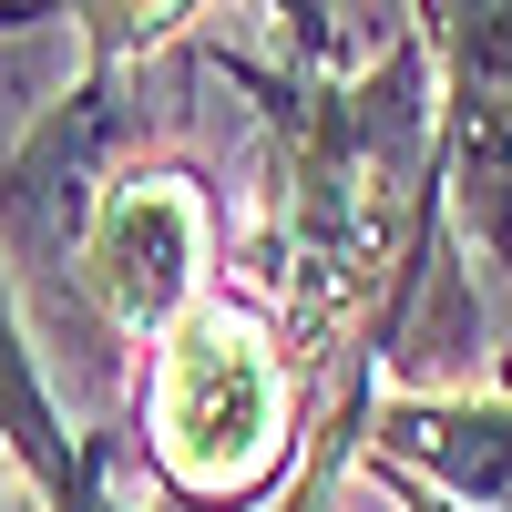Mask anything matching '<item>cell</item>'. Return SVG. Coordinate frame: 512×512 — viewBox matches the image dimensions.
<instances>
[{"label": "cell", "mask_w": 512, "mask_h": 512, "mask_svg": "<svg viewBox=\"0 0 512 512\" xmlns=\"http://www.w3.org/2000/svg\"><path fill=\"white\" fill-rule=\"evenodd\" d=\"M123 431L144 451V482L185 512H256L277 502L287 472L308 461V379H297L287 338L246 297H205L195 318H175L134 369V410Z\"/></svg>", "instance_id": "1"}, {"label": "cell", "mask_w": 512, "mask_h": 512, "mask_svg": "<svg viewBox=\"0 0 512 512\" xmlns=\"http://www.w3.org/2000/svg\"><path fill=\"white\" fill-rule=\"evenodd\" d=\"M216 246H226V216L205 195V175L134 154L103 185L93 226H82V308H93V328L144 369L154 338L216 297Z\"/></svg>", "instance_id": "2"}, {"label": "cell", "mask_w": 512, "mask_h": 512, "mask_svg": "<svg viewBox=\"0 0 512 512\" xmlns=\"http://www.w3.org/2000/svg\"><path fill=\"white\" fill-rule=\"evenodd\" d=\"M441 103V216L512 287V0H410Z\"/></svg>", "instance_id": "3"}, {"label": "cell", "mask_w": 512, "mask_h": 512, "mask_svg": "<svg viewBox=\"0 0 512 512\" xmlns=\"http://www.w3.org/2000/svg\"><path fill=\"white\" fill-rule=\"evenodd\" d=\"M359 472H410L461 512H512V369H492V390H379Z\"/></svg>", "instance_id": "4"}, {"label": "cell", "mask_w": 512, "mask_h": 512, "mask_svg": "<svg viewBox=\"0 0 512 512\" xmlns=\"http://www.w3.org/2000/svg\"><path fill=\"white\" fill-rule=\"evenodd\" d=\"M216 11V0H72V41L93 72H144Z\"/></svg>", "instance_id": "5"}, {"label": "cell", "mask_w": 512, "mask_h": 512, "mask_svg": "<svg viewBox=\"0 0 512 512\" xmlns=\"http://www.w3.org/2000/svg\"><path fill=\"white\" fill-rule=\"evenodd\" d=\"M216 11H246V21H267V31H287V41H338L328 21V0H216Z\"/></svg>", "instance_id": "6"}, {"label": "cell", "mask_w": 512, "mask_h": 512, "mask_svg": "<svg viewBox=\"0 0 512 512\" xmlns=\"http://www.w3.org/2000/svg\"><path fill=\"white\" fill-rule=\"evenodd\" d=\"M62 21H72V0H0V52L21 31H62Z\"/></svg>", "instance_id": "7"}, {"label": "cell", "mask_w": 512, "mask_h": 512, "mask_svg": "<svg viewBox=\"0 0 512 512\" xmlns=\"http://www.w3.org/2000/svg\"><path fill=\"white\" fill-rule=\"evenodd\" d=\"M492 359H502V369H512V338H502V349H492Z\"/></svg>", "instance_id": "8"}]
</instances>
